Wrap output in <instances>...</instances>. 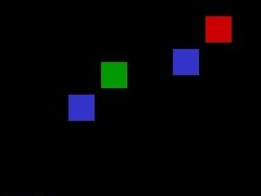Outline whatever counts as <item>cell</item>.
<instances>
[{
    "label": "cell",
    "instance_id": "2",
    "mask_svg": "<svg viewBox=\"0 0 261 196\" xmlns=\"http://www.w3.org/2000/svg\"><path fill=\"white\" fill-rule=\"evenodd\" d=\"M199 72V52L197 49H183L173 52L174 75L194 76Z\"/></svg>",
    "mask_w": 261,
    "mask_h": 196
},
{
    "label": "cell",
    "instance_id": "1",
    "mask_svg": "<svg viewBox=\"0 0 261 196\" xmlns=\"http://www.w3.org/2000/svg\"><path fill=\"white\" fill-rule=\"evenodd\" d=\"M205 32L207 43H231L232 16H207Z\"/></svg>",
    "mask_w": 261,
    "mask_h": 196
},
{
    "label": "cell",
    "instance_id": "3",
    "mask_svg": "<svg viewBox=\"0 0 261 196\" xmlns=\"http://www.w3.org/2000/svg\"><path fill=\"white\" fill-rule=\"evenodd\" d=\"M95 97L93 95H72L69 97V119H94Z\"/></svg>",
    "mask_w": 261,
    "mask_h": 196
}]
</instances>
